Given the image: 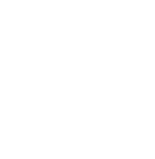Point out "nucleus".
Listing matches in <instances>:
<instances>
[]
</instances>
